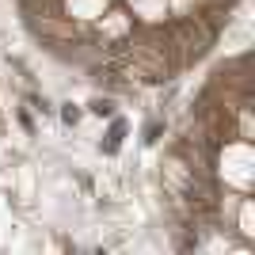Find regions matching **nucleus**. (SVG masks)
<instances>
[{
  "mask_svg": "<svg viewBox=\"0 0 255 255\" xmlns=\"http://www.w3.org/2000/svg\"><path fill=\"white\" fill-rule=\"evenodd\" d=\"M160 133H164V126H160V122H149V129H145V145H156Z\"/></svg>",
  "mask_w": 255,
  "mask_h": 255,
  "instance_id": "obj_3",
  "label": "nucleus"
},
{
  "mask_svg": "<svg viewBox=\"0 0 255 255\" xmlns=\"http://www.w3.org/2000/svg\"><path fill=\"white\" fill-rule=\"evenodd\" d=\"M92 115H99V118H111L115 115V99H92Z\"/></svg>",
  "mask_w": 255,
  "mask_h": 255,
  "instance_id": "obj_2",
  "label": "nucleus"
},
{
  "mask_svg": "<svg viewBox=\"0 0 255 255\" xmlns=\"http://www.w3.org/2000/svg\"><path fill=\"white\" fill-rule=\"evenodd\" d=\"M19 122H23V129H27V133H34V122H31V115H27V111H19Z\"/></svg>",
  "mask_w": 255,
  "mask_h": 255,
  "instance_id": "obj_5",
  "label": "nucleus"
},
{
  "mask_svg": "<svg viewBox=\"0 0 255 255\" xmlns=\"http://www.w3.org/2000/svg\"><path fill=\"white\" fill-rule=\"evenodd\" d=\"M61 118H65V126H76V122H80V111H76V107L69 103V107L61 111Z\"/></svg>",
  "mask_w": 255,
  "mask_h": 255,
  "instance_id": "obj_4",
  "label": "nucleus"
},
{
  "mask_svg": "<svg viewBox=\"0 0 255 255\" xmlns=\"http://www.w3.org/2000/svg\"><path fill=\"white\" fill-rule=\"evenodd\" d=\"M122 133H126V122L115 118V122H111V133H107V141H103V152H107V156H115V152L122 149Z\"/></svg>",
  "mask_w": 255,
  "mask_h": 255,
  "instance_id": "obj_1",
  "label": "nucleus"
}]
</instances>
